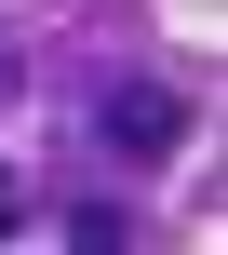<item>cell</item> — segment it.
Here are the masks:
<instances>
[{"instance_id":"1","label":"cell","mask_w":228,"mask_h":255,"mask_svg":"<svg viewBox=\"0 0 228 255\" xmlns=\"http://www.w3.org/2000/svg\"><path fill=\"white\" fill-rule=\"evenodd\" d=\"M175 134H188V108H175L161 81H108V148H134V161H175Z\"/></svg>"}]
</instances>
